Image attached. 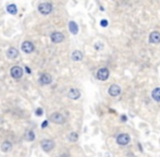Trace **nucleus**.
Returning a JSON list of instances; mask_svg holds the SVG:
<instances>
[{
  "label": "nucleus",
  "mask_w": 160,
  "mask_h": 157,
  "mask_svg": "<svg viewBox=\"0 0 160 157\" xmlns=\"http://www.w3.org/2000/svg\"><path fill=\"white\" fill-rule=\"evenodd\" d=\"M38 11L44 15H47L49 13H51L52 11V5L49 2H43L38 6Z\"/></svg>",
  "instance_id": "1"
},
{
  "label": "nucleus",
  "mask_w": 160,
  "mask_h": 157,
  "mask_svg": "<svg viewBox=\"0 0 160 157\" xmlns=\"http://www.w3.org/2000/svg\"><path fill=\"white\" fill-rule=\"evenodd\" d=\"M40 146H42V149H43L44 152L48 153V152H50L54 147V143L52 140L45 139V140H43L42 142H40Z\"/></svg>",
  "instance_id": "2"
},
{
  "label": "nucleus",
  "mask_w": 160,
  "mask_h": 157,
  "mask_svg": "<svg viewBox=\"0 0 160 157\" xmlns=\"http://www.w3.org/2000/svg\"><path fill=\"white\" fill-rule=\"evenodd\" d=\"M50 121L56 124H63L66 122V118L63 117L60 112H54V114L50 116Z\"/></svg>",
  "instance_id": "3"
},
{
  "label": "nucleus",
  "mask_w": 160,
  "mask_h": 157,
  "mask_svg": "<svg viewBox=\"0 0 160 157\" xmlns=\"http://www.w3.org/2000/svg\"><path fill=\"white\" fill-rule=\"evenodd\" d=\"M10 73H11V77H13V79L19 80V79H21L22 75H23V69L19 66H14V67H12L11 68Z\"/></svg>",
  "instance_id": "4"
},
{
  "label": "nucleus",
  "mask_w": 160,
  "mask_h": 157,
  "mask_svg": "<svg viewBox=\"0 0 160 157\" xmlns=\"http://www.w3.org/2000/svg\"><path fill=\"white\" fill-rule=\"evenodd\" d=\"M21 49H22L23 52H25V54H31V52H34V44L32 43V42H29V40H26V42H24V43L22 44V46H21Z\"/></svg>",
  "instance_id": "5"
},
{
  "label": "nucleus",
  "mask_w": 160,
  "mask_h": 157,
  "mask_svg": "<svg viewBox=\"0 0 160 157\" xmlns=\"http://www.w3.org/2000/svg\"><path fill=\"white\" fill-rule=\"evenodd\" d=\"M130 141H131V137H130L129 134H126V133H122V134L118 135L117 137V143L120 144V145H126V144L130 143Z\"/></svg>",
  "instance_id": "6"
},
{
  "label": "nucleus",
  "mask_w": 160,
  "mask_h": 157,
  "mask_svg": "<svg viewBox=\"0 0 160 157\" xmlns=\"http://www.w3.org/2000/svg\"><path fill=\"white\" fill-rule=\"evenodd\" d=\"M97 79L100 81H106L109 77V70L107 68H101L97 72Z\"/></svg>",
  "instance_id": "7"
},
{
  "label": "nucleus",
  "mask_w": 160,
  "mask_h": 157,
  "mask_svg": "<svg viewBox=\"0 0 160 157\" xmlns=\"http://www.w3.org/2000/svg\"><path fill=\"white\" fill-rule=\"evenodd\" d=\"M50 38H51L52 43L59 44V43H61V42H63L64 36H63V34L60 33V32H54V33L50 35Z\"/></svg>",
  "instance_id": "8"
},
{
  "label": "nucleus",
  "mask_w": 160,
  "mask_h": 157,
  "mask_svg": "<svg viewBox=\"0 0 160 157\" xmlns=\"http://www.w3.org/2000/svg\"><path fill=\"white\" fill-rule=\"evenodd\" d=\"M109 94H110V96H112V97H115V96H119L121 93V87L119 85H115V84H113V85H111L110 87H109Z\"/></svg>",
  "instance_id": "9"
},
{
  "label": "nucleus",
  "mask_w": 160,
  "mask_h": 157,
  "mask_svg": "<svg viewBox=\"0 0 160 157\" xmlns=\"http://www.w3.org/2000/svg\"><path fill=\"white\" fill-rule=\"evenodd\" d=\"M68 97L70 98V99H73V100L78 99V98L81 97V92L77 89H71L68 93Z\"/></svg>",
  "instance_id": "10"
},
{
  "label": "nucleus",
  "mask_w": 160,
  "mask_h": 157,
  "mask_svg": "<svg viewBox=\"0 0 160 157\" xmlns=\"http://www.w3.org/2000/svg\"><path fill=\"white\" fill-rule=\"evenodd\" d=\"M149 42L152 44H159L160 43V33L157 31H154L149 35Z\"/></svg>",
  "instance_id": "11"
},
{
  "label": "nucleus",
  "mask_w": 160,
  "mask_h": 157,
  "mask_svg": "<svg viewBox=\"0 0 160 157\" xmlns=\"http://www.w3.org/2000/svg\"><path fill=\"white\" fill-rule=\"evenodd\" d=\"M39 82H40V84H43V85H48V84H50V83L52 82L51 75L48 74V73H45V74H43L40 77Z\"/></svg>",
  "instance_id": "12"
},
{
  "label": "nucleus",
  "mask_w": 160,
  "mask_h": 157,
  "mask_svg": "<svg viewBox=\"0 0 160 157\" xmlns=\"http://www.w3.org/2000/svg\"><path fill=\"white\" fill-rule=\"evenodd\" d=\"M17 56H19V50L17 48L11 47L7 50V57L10 59H15V58H17Z\"/></svg>",
  "instance_id": "13"
},
{
  "label": "nucleus",
  "mask_w": 160,
  "mask_h": 157,
  "mask_svg": "<svg viewBox=\"0 0 160 157\" xmlns=\"http://www.w3.org/2000/svg\"><path fill=\"white\" fill-rule=\"evenodd\" d=\"M69 30H70V32L73 35H76L78 33V26H77V24L74 21H71V22L69 23Z\"/></svg>",
  "instance_id": "14"
},
{
  "label": "nucleus",
  "mask_w": 160,
  "mask_h": 157,
  "mask_svg": "<svg viewBox=\"0 0 160 157\" xmlns=\"http://www.w3.org/2000/svg\"><path fill=\"white\" fill-rule=\"evenodd\" d=\"M72 60L73 61H81L83 59V52H80V50H75V52H72Z\"/></svg>",
  "instance_id": "15"
},
{
  "label": "nucleus",
  "mask_w": 160,
  "mask_h": 157,
  "mask_svg": "<svg viewBox=\"0 0 160 157\" xmlns=\"http://www.w3.org/2000/svg\"><path fill=\"white\" fill-rule=\"evenodd\" d=\"M12 149V144L11 142H9V141H5V142L1 144V151L3 152V153H8V152H10Z\"/></svg>",
  "instance_id": "16"
},
{
  "label": "nucleus",
  "mask_w": 160,
  "mask_h": 157,
  "mask_svg": "<svg viewBox=\"0 0 160 157\" xmlns=\"http://www.w3.org/2000/svg\"><path fill=\"white\" fill-rule=\"evenodd\" d=\"M7 12L8 13H10V14H17V8L15 5H9V6H7Z\"/></svg>",
  "instance_id": "17"
},
{
  "label": "nucleus",
  "mask_w": 160,
  "mask_h": 157,
  "mask_svg": "<svg viewBox=\"0 0 160 157\" xmlns=\"http://www.w3.org/2000/svg\"><path fill=\"white\" fill-rule=\"evenodd\" d=\"M152 96L156 102H160V87H157L152 91Z\"/></svg>",
  "instance_id": "18"
},
{
  "label": "nucleus",
  "mask_w": 160,
  "mask_h": 157,
  "mask_svg": "<svg viewBox=\"0 0 160 157\" xmlns=\"http://www.w3.org/2000/svg\"><path fill=\"white\" fill-rule=\"evenodd\" d=\"M68 140L70 142H76L78 140V134H77L76 132H71V133H69L68 135Z\"/></svg>",
  "instance_id": "19"
},
{
  "label": "nucleus",
  "mask_w": 160,
  "mask_h": 157,
  "mask_svg": "<svg viewBox=\"0 0 160 157\" xmlns=\"http://www.w3.org/2000/svg\"><path fill=\"white\" fill-rule=\"evenodd\" d=\"M25 137H26V140L29 141V142L34 141L35 140V133H34V131H32V130L27 131V132H26V134H25Z\"/></svg>",
  "instance_id": "20"
},
{
  "label": "nucleus",
  "mask_w": 160,
  "mask_h": 157,
  "mask_svg": "<svg viewBox=\"0 0 160 157\" xmlns=\"http://www.w3.org/2000/svg\"><path fill=\"white\" fill-rule=\"evenodd\" d=\"M43 112H44V110H43V108H37L36 109V112H35V114H36V116H43Z\"/></svg>",
  "instance_id": "21"
},
{
  "label": "nucleus",
  "mask_w": 160,
  "mask_h": 157,
  "mask_svg": "<svg viewBox=\"0 0 160 157\" xmlns=\"http://www.w3.org/2000/svg\"><path fill=\"white\" fill-rule=\"evenodd\" d=\"M100 25L103 26V27H106V26L108 25V21H107V20H103L101 22H100Z\"/></svg>",
  "instance_id": "22"
},
{
  "label": "nucleus",
  "mask_w": 160,
  "mask_h": 157,
  "mask_svg": "<svg viewBox=\"0 0 160 157\" xmlns=\"http://www.w3.org/2000/svg\"><path fill=\"white\" fill-rule=\"evenodd\" d=\"M47 126H48V120H45V121L42 123V128H46Z\"/></svg>",
  "instance_id": "23"
},
{
  "label": "nucleus",
  "mask_w": 160,
  "mask_h": 157,
  "mask_svg": "<svg viewBox=\"0 0 160 157\" xmlns=\"http://www.w3.org/2000/svg\"><path fill=\"white\" fill-rule=\"evenodd\" d=\"M25 70H26V72H27V73H31V70H29V67H25Z\"/></svg>",
  "instance_id": "24"
},
{
  "label": "nucleus",
  "mask_w": 160,
  "mask_h": 157,
  "mask_svg": "<svg viewBox=\"0 0 160 157\" xmlns=\"http://www.w3.org/2000/svg\"><path fill=\"white\" fill-rule=\"evenodd\" d=\"M121 119H122V120H124V121H125V120H126V117H125V116H122V117H121Z\"/></svg>",
  "instance_id": "25"
}]
</instances>
